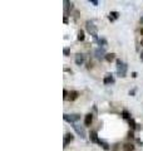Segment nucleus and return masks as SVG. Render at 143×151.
Returning <instances> with one entry per match:
<instances>
[{"instance_id":"c85d7f7f","label":"nucleus","mask_w":143,"mask_h":151,"mask_svg":"<svg viewBox=\"0 0 143 151\" xmlns=\"http://www.w3.org/2000/svg\"><path fill=\"white\" fill-rule=\"evenodd\" d=\"M141 23H143V18H142V19H141Z\"/></svg>"},{"instance_id":"a878e982","label":"nucleus","mask_w":143,"mask_h":151,"mask_svg":"<svg viewBox=\"0 0 143 151\" xmlns=\"http://www.w3.org/2000/svg\"><path fill=\"white\" fill-rule=\"evenodd\" d=\"M141 45H142V47H143V38H142V39H141Z\"/></svg>"},{"instance_id":"b1692460","label":"nucleus","mask_w":143,"mask_h":151,"mask_svg":"<svg viewBox=\"0 0 143 151\" xmlns=\"http://www.w3.org/2000/svg\"><path fill=\"white\" fill-rule=\"evenodd\" d=\"M63 20H64V23L67 24V23H68V16H64V19H63Z\"/></svg>"},{"instance_id":"f3484780","label":"nucleus","mask_w":143,"mask_h":151,"mask_svg":"<svg viewBox=\"0 0 143 151\" xmlns=\"http://www.w3.org/2000/svg\"><path fill=\"white\" fill-rule=\"evenodd\" d=\"M98 145H101L104 150H109V145L107 144V142H104V141H102V140H101V141H99V144H98Z\"/></svg>"},{"instance_id":"20e7f679","label":"nucleus","mask_w":143,"mask_h":151,"mask_svg":"<svg viewBox=\"0 0 143 151\" xmlns=\"http://www.w3.org/2000/svg\"><path fill=\"white\" fill-rule=\"evenodd\" d=\"M94 54H95V58L99 59V60L105 59V53H104L103 48H97V49L94 50Z\"/></svg>"},{"instance_id":"0eeeda50","label":"nucleus","mask_w":143,"mask_h":151,"mask_svg":"<svg viewBox=\"0 0 143 151\" xmlns=\"http://www.w3.org/2000/svg\"><path fill=\"white\" fill-rule=\"evenodd\" d=\"M89 138H91V141L93 144H99V141H101V140L98 138V135H97L95 131H91L89 132Z\"/></svg>"},{"instance_id":"aec40b11","label":"nucleus","mask_w":143,"mask_h":151,"mask_svg":"<svg viewBox=\"0 0 143 151\" xmlns=\"http://www.w3.org/2000/svg\"><path fill=\"white\" fill-rule=\"evenodd\" d=\"M63 53H64V56H68L69 53H70V49L69 48H64V50H63Z\"/></svg>"},{"instance_id":"1a4fd4ad","label":"nucleus","mask_w":143,"mask_h":151,"mask_svg":"<svg viewBox=\"0 0 143 151\" xmlns=\"http://www.w3.org/2000/svg\"><path fill=\"white\" fill-rule=\"evenodd\" d=\"M93 122V115L92 113H87L84 117V125L85 126H91Z\"/></svg>"},{"instance_id":"2eb2a0df","label":"nucleus","mask_w":143,"mask_h":151,"mask_svg":"<svg viewBox=\"0 0 143 151\" xmlns=\"http://www.w3.org/2000/svg\"><path fill=\"white\" fill-rule=\"evenodd\" d=\"M128 123H129V126H130V128H132V131H133V130H136V128H137V123H136V121L133 120V118H130V120H128Z\"/></svg>"},{"instance_id":"5701e85b","label":"nucleus","mask_w":143,"mask_h":151,"mask_svg":"<svg viewBox=\"0 0 143 151\" xmlns=\"http://www.w3.org/2000/svg\"><path fill=\"white\" fill-rule=\"evenodd\" d=\"M89 3H92V4H94V5H98V1H97V0H89Z\"/></svg>"},{"instance_id":"9b49d317","label":"nucleus","mask_w":143,"mask_h":151,"mask_svg":"<svg viewBox=\"0 0 143 151\" xmlns=\"http://www.w3.org/2000/svg\"><path fill=\"white\" fill-rule=\"evenodd\" d=\"M78 96H79V93L77 92V91H70L69 92V96H68V100L69 101H75L77 98H78Z\"/></svg>"},{"instance_id":"dca6fc26","label":"nucleus","mask_w":143,"mask_h":151,"mask_svg":"<svg viewBox=\"0 0 143 151\" xmlns=\"http://www.w3.org/2000/svg\"><path fill=\"white\" fill-rule=\"evenodd\" d=\"M122 116H123V118H126L127 121H128V120H130V118H132V117H130V115H129V112H128V111H126V110H124V111L122 112Z\"/></svg>"},{"instance_id":"4468645a","label":"nucleus","mask_w":143,"mask_h":151,"mask_svg":"<svg viewBox=\"0 0 143 151\" xmlns=\"http://www.w3.org/2000/svg\"><path fill=\"white\" fill-rule=\"evenodd\" d=\"M114 58H116V54H114V53H107V54H105V60H108V62L114 60Z\"/></svg>"},{"instance_id":"a211bd4d","label":"nucleus","mask_w":143,"mask_h":151,"mask_svg":"<svg viewBox=\"0 0 143 151\" xmlns=\"http://www.w3.org/2000/svg\"><path fill=\"white\" fill-rule=\"evenodd\" d=\"M78 40H84V31L83 30H79L78 31Z\"/></svg>"},{"instance_id":"39448f33","label":"nucleus","mask_w":143,"mask_h":151,"mask_svg":"<svg viewBox=\"0 0 143 151\" xmlns=\"http://www.w3.org/2000/svg\"><path fill=\"white\" fill-rule=\"evenodd\" d=\"M73 128L75 130V132L78 134V135H80V137H85V130H84V127H82V126H79V125H73Z\"/></svg>"},{"instance_id":"4be33fe9","label":"nucleus","mask_w":143,"mask_h":151,"mask_svg":"<svg viewBox=\"0 0 143 151\" xmlns=\"http://www.w3.org/2000/svg\"><path fill=\"white\" fill-rule=\"evenodd\" d=\"M128 138H134V134H133V131H129V132H128Z\"/></svg>"},{"instance_id":"6e6552de","label":"nucleus","mask_w":143,"mask_h":151,"mask_svg":"<svg viewBox=\"0 0 143 151\" xmlns=\"http://www.w3.org/2000/svg\"><path fill=\"white\" fill-rule=\"evenodd\" d=\"M84 63V56L82 53H78V54H75V64L77 66H82Z\"/></svg>"},{"instance_id":"cd10ccee","label":"nucleus","mask_w":143,"mask_h":151,"mask_svg":"<svg viewBox=\"0 0 143 151\" xmlns=\"http://www.w3.org/2000/svg\"><path fill=\"white\" fill-rule=\"evenodd\" d=\"M141 34H142V35H143V28H142V29H141Z\"/></svg>"},{"instance_id":"393cba45","label":"nucleus","mask_w":143,"mask_h":151,"mask_svg":"<svg viewBox=\"0 0 143 151\" xmlns=\"http://www.w3.org/2000/svg\"><path fill=\"white\" fill-rule=\"evenodd\" d=\"M132 77L136 78V77H137V73H136V72H133V73H132Z\"/></svg>"},{"instance_id":"f8f14e48","label":"nucleus","mask_w":143,"mask_h":151,"mask_svg":"<svg viewBox=\"0 0 143 151\" xmlns=\"http://www.w3.org/2000/svg\"><path fill=\"white\" fill-rule=\"evenodd\" d=\"M123 150H124V151H134V145L127 142V144L123 145Z\"/></svg>"},{"instance_id":"f03ea898","label":"nucleus","mask_w":143,"mask_h":151,"mask_svg":"<svg viewBox=\"0 0 143 151\" xmlns=\"http://www.w3.org/2000/svg\"><path fill=\"white\" fill-rule=\"evenodd\" d=\"M117 73L120 76V77H126V74H127V64L124 62H122L120 59H117Z\"/></svg>"},{"instance_id":"9d476101","label":"nucleus","mask_w":143,"mask_h":151,"mask_svg":"<svg viewBox=\"0 0 143 151\" xmlns=\"http://www.w3.org/2000/svg\"><path fill=\"white\" fill-rule=\"evenodd\" d=\"M114 83V77L112 74H107L104 77V84H112Z\"/></svg>"},{"instance_id":"6ab92c4d","label":"nucleus","mask_w":143,"mask_h":151,"mask_svg":"<svg viewBox=\"0 0 143 151\" xmlns=\"http://www.w3.org/2000/svg\"><path fill=\"white\" fill-rule=\"evenodd\" d=\"M98 43H99V44H103V45H107V40H105L104 38H101Z\"/></svg>"},{"instance_id":"ddd939ff","label":"nucleus","mask_w":143,"mask_h":151,"mask_svg":"<svg viewBox=\"0 0 143 151\" xmlns=\"http://www.w3.org/2000/svg\"><path fill=\"white\" fill-rule=\"evenodd\" d=\"M118 16H119V13L118 12H112L111 14H109V16H108V19L111 20V21H113V20H116V19H118Z\"/></svg>"},{"instance_id":"7ed1b4c3","label":"nucleus","mask_w":143,"mask_h":151,"mask_svg":"<svg viewBox=\"0 0 143 151\" xmlns=\"http://www.w3.org/2000/svg\"><path fill=\"white\" fill-rule=\"evenodd\" d=\"M63 118H64V121H67V122H69V123H75L77 121L80 120V115H78V113H73V115L65 113V115L63 116Z\"/></svg>"},{"instance_id":"423d86ee","label":"nucleus","mask_w":143,"mask_h":151,"mask_svg":"<svg viewBox=\"0 0 143 151\" xmlns=\"http://www.w3.org/2000/svg\"><path fill=\"white\" fill-rule=\"evenodd\" d=\"M74 140V136H73V134H70V132H68V134H65L64 135V141H63V145H64V147L67 146L68 144H70L72 141Z\"/></svg>"},{"instance_id":"f257e3e1","label":"nucleus","mask_w":143,"mask_h":151,"mask_svg":"<svg viewBox=\"0 0 143 151\" xmlns=\"http://www.w3.org/2000/svg\"><path fill=\"white\" fill-rule=\"evenodd\" d=\"M85 28H87V30L91 33V35L93 37V39H94L95 42H99V39H98V35H97V28H95V25L93 24V21L88 20L87 23H85Z\"/></svg>"},{"instance_id":"bb28decb","label":"nucleus","mask_w":143,"mask_h":151,"mask_svg":"<svg viewBox=\"0 0 143 151\" xmlns=\"http://www.w3.org/2000/svg\"><path fill=\"white\" fill-rule=\"evenodd\" d=\"M141 58H142V60H143V52L141 53Z\"/></svg>"},{"instance_id":"412c9836","label":"nucleus","mask_w":143,"mask_h":151,"mask_svg":"<svg viewBox=\"0 0 143 151\" xmlns=\"http://www.w3.org/2000/svg\"><path fill=\"white\" fill-rule=\"evenodd\" d=\"M63 94H64V96H63V97H64V100H67V98H68V96H69V93H68V91H67V90H64Z\"/></svg>"}]
</instances>
